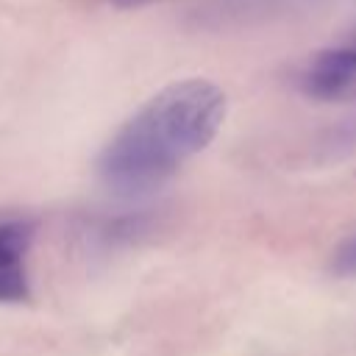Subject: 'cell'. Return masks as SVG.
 <instances>
[{"mask_svg": "<svg viewBox=\"0 0 356 356\" xmlns=\"http://www.w3.org/2000/svg\"><path fill=\"white\" fill-rule=\"evenodd\" d=\"M225 106V92L206 78H184L159 89L100 150V181L125 197L159 189L211 145Z\"/></svg>", "mask_w": 356, "mask_h": 356, "instance_id": "1", "label": "cell"}, {"mask_svg": "<svg viewBox=\"0 0 356 356\" xmlns=\"http://www.w3.org/2000/svg\"><path fill=\"white\" fill-rule=\"evenodd\" d=\"M33 222L25 217H0V303H22L31 295L28 250Z\"/></svg>", "mask_w": 356, "mask_h": 356, "instance_id": "2", "label": "cell"}, {"mask_svg": "<svg viewBox=\"0 0 356 356\" xmlns=\"http://www.w3.org/2000/svg\"><path fill=\"white\" fill-rule=\"evenodd\" d=\"M300 86L323 100H356V47H334L312 56L300 72Z\"/></svg>", "mask_w": 356, "mask_h": 356, "instance_id": "3", "label": "cell"}, {"mask_svg": "<svg viewBox=\"0 0 356 356\" xmlns=\"http://www.w3.org/2000/svg\"><path fill=\"white\" fill-rule=\"evenodd\" d=\"M331 270L342 278H356V234L339 242V248L331 256Z\"/></svg>", "mask_w": 356, "mask_h": 356, "instance_id": "4", "label": "cell"}]
</instances>
